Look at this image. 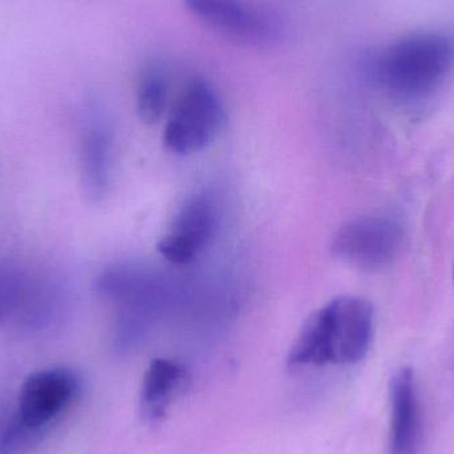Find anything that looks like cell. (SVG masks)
Instances as JSON below:
<instances>
[{
	"instance_id": "cell-2",
	"label": "cell",
	"mask_w": 454,
	"mask_h": 454,
	"mask_svg": "<svg viewBox=\"0 0 454 454\" xmlns=\"http://www.w3.org/2000/svg\"><path fill=\"white\" fill-rule=\"evenodd\" d=\"M454 66V40L444 34L410 35L376 55L372 74L395 98L419 100L432 95Z\"/></svg>"
},
{
	"instance_id": "cell-13",
	"label": "cell",
	"mask_w": 454,
	"mask_h": 454,
	"mask_svg": "<svg viewBox=\"0 0 454 454\" xmlns=\"http://www.w3.org/2000/svg\"><path fill=\"white\" fill-rule=\"evenodd\" d=\"M2 315H3V314H0V320H2Z\"/></svg>"
},
{
	"instance_id": "cell-5",
	"label": "cell",
	"mask_w": 454,
	"mask_h": 454,
	"mask_svg": "<svg viewBox=\"0 0 454 454\" xmlns=\"http://www.w3.org/2000/svg\"><path fill=\"white\" fill-rule=\"evenodd\" d=\"M186 8L215 31L248 44H271L282 27L277 16L246 0H184Z\"/></svg>"
},
{
	"instance_id": "cell-8",
	"label": "cell",
	"mask_w": 454,
	"mask_h": 454,
	"mask_svg": "<svg viewBox=\"0 0 454 454\" xmlns=\"http://www.w3.org/2000/svg\"><path fill=\"white\" fill-rule=\"evenodd\" d=\"M391 428L389 454H419L423 442V418L415 373L402 368L389 386Z\"/></svg>"
},
{
	"instance_id": "cell-4",
	"label": "cell",
	"mask_w": 454,
	"mask_h": 454,
	"mask_svg": "<svg viewBox=\"0 0 454 454\" xmlns=\"http://www.w3.org/2000/svg\"><path fill=\"white\" fill-rule=\"evenodd\" d=\"M402 226L380 215L355 218L335 232L333 255L357 269L379 271L391 266L403 247Z\"/></svg>"
},
{
	"instance_id": "cell-11",
	"label": "cell",
	"mask_w": 454,
	"mask_h": 454,
	"mask_svg": "<svg viewBox=\"0 0 454 454\" xmlns=\"http://www.w3.org/2000/svg\"><path fill=\"white\" fill-rule=\"evenodd\" d=\"M168 103V82L159 69L144 74L137 90V114L148 125L157 124L164 116Z\"/></svg>"
},
{
	"instance_id": "cell-12",
	"label": "cell",
	"mask_w": 454,
	"mask_h": 454,
	"mask_svg": "<svg viewBox=\"0 0 454 454\" xmlns=\"http://www.w3.org/2000/svg\"><path fill=\"white\" fill-rule=\"evenodd\" d=\"M47 429L28 426L15 416L0 437V454H26L31 452L43 440Z\"/></svg>"
},
{
	"instance_id": "cell-10",
	"label": "cell",
	"mask_w": 454,
	"mask_h": 454,
	"mask_svg": "<svg viewBox=\"0 0 454 454\" xmlns=\"http://www.w3.org/2000/svg\"><path fill=\"white\" fill-rule=\"evenodd\" d=\"M112 144L108 130L90 125L82 143V188L88 199L98 201L106 196L111 177Z\"/></svg>"
},
{
	"instance_id": "cell-3",
	"label": "cell",
	"mask_w": 454,
	"mask_h": 454,
	"mask_svg": "<svg viewBox=\"0 0 454 454\" xmlns=\"http://www.w3.org/2000/svg\"><path fill=\"white\" fill-rule=\"evenodd\" d=\"M226 124V112L215 88L193 80L178 98L164 130L165 146L176 154L207 148Z\"/></svg>"
},
{
	"instance_id": "cell-7",
	"label": "cell",
	"mask_w": 454,
	"mask_h": 454,
	"mask_svg": "<svg viewBox=\"0 0 454 454\" xmlns=\"http://www.w3.org/2000/svg\"><path fill=\"white\" fill-rule=\"evenodd\" d=\"M80 392V379L68 368L37 371L24 380L19 395L18 416L36 428L48 426L69 407Z\"/></svg>"
},
{
	"instance_id": "cell-6",
	"label": "cell",
	"mask_w": 454,
	"mask_h": 454,
	"mask_svg": "<svg viewBox=\"0 0 454 454\" xmlns=\"http://www.w3.org/2000/svg\"><path fill=\"white\" fill-rule=\"evenodd\" d=\"M217 223L215 200L196 194L178 210L172 225L160 238L157 250L172 263H191L215 237Z\"/></svg>"
},
{
	"instance_id": "cell-1",
	"label": "cell",
	"mask_w": 454,
	"mask_h": 454,
	"mask_svg": "<svg viewBox=\"0 0 454 454\" xmlns=\"http://www.w3.org/2000/svg\"><path fill=\"white\" fill-rule=\"evenodd\" d=\"M375 325L372 304L360 296L343 295L315 311L288 354L291 368L351 365L370 351Z\"/></svg>"
},
{
	"instance_id": "cell-14",
	"label": "cell",
	"mask_w": 454,
	"mask_h": 454,
	"mask_svg": "<svg viewBox=\"0 0 454 454\" xmlns=\"http://www.w3.org/2000/svg\"><path fill=\"white\" fill-rule=\"evenodd\" d=\"M453 279H454V267H453Z\"/></svg>"
},
{
	"instance_id": "cell-9",
	"label": "cell",
	"mask_w": 454,
	"mask_h": 454,
	"mask_svg": "<svg viewBox=\"0 0 454 454\" xmlns=\"http://www.w3.org/2000/svg\"><path fill=\"white\" fill-rule=\"evenodd\" d=\"M188 383V371L183 364L170 359H154L141 384L140 407L145 420L161 421Z\"/></svg>"
}]
</instances>
